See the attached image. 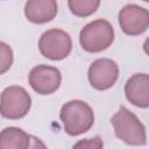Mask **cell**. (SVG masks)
<instances>
[{"label": "cell", "mask_w": 149, "mask_h": 149, "mask_svg": "<svg viewBox=\"0 0 149 149\" xmlns=\"http://www.w3.org/2000/svg\"><path fill=\"white\" fill-rule=\"evenodd\" d=\"M59 119L68 135L78 136L92 128L94 123V112L92 107L83 100H70L62 106Z\"/></svg>", "instance_id": "1"}, {"label": "cell", "mask_w": 149, "mask_h": 149, "mask_svg": "<svg viewBox=\"0 0 149 149\" xmlns=\"http://www.w3.org/2000/svg\"><path fill=\"white\" fill-rule=\"evenodd\" d=\"M111 123L118 139L129 146H144L147 142V133L144 125L140 119L125 106L111 118Z\"/></svg>", "instance_id": "2"}, {"label": "cell", "mask_w": 149, "mask_h": 149, "mask_svg": "<svg viewBox=\"0 0 149 149\" xmlns=\"http://www.w3.org/2000/svg\"><path fill=\"white\" fill-rule=\"evenodd\" d=\"M114 41V28L105 19H97L85 24L79 34V43L87 52H100L112 45Z\"/></svg>", "instance_id": "3"}, {"label": "cell", "mask_w": 149, "mask_h": 149, "mask_svg": "<svg viewBox=\"0 0 149 149\" xmlns=\"http://www.w3.org/2000/svg\"><path fill=\"white\" fill-rule=\"evenodd\" d=\"M31 107V97L22 86L12 85L6 87L1 93L0 112L1 115L9 120L24 118Z\"/></svg>", "instance_id": "4"}, {"label": "cell", "mask_w": 149, "mask_h": 149, "mask_svg": "<svg viewBox=\"0 0 149 149\" xmlns=\"http://www.w3.org/2000/svg\"><path fill=\"white\" fill-rule=\"evenodd\" d=\"M38 49L43 57L50 61H62L72 50L71 36L62 29H49L38 40Z\"/></svg>", "instance_id": "5"}, {"label": "cell", "mask_w": 149, "mask_h": 149, "mask_svg": "<svg viewBox=\"0 0 149 149\" xmlns=\"http://www.w3.org/2000/svg\"><path fill=\"white\" fill-rule=\"evenodd\" d=\"M28 81L30 87L36 93L42 95L52 94L61 86L62 73L55 66L40 64L30 70L28 74Z\"/></svg>", "instance_id": "6"}, {"label": "cell", "mask_w": 149, "mask_h": 149, "mask_svg": "<svg viewBox=\"0 0 149 149\" xmlns=\"http://www.w3.org/2000/svg\"><path fill=\"white\" fill-rule=\"evenodd\" d=\"M118 20L125 34L137 36L149 28V10L135 3H128L120 9Z\"/></svg>", "instance_id": "7"}, {"label": "cell", "mask_w": 149, "mask_h": 149, "mask_svg": "<svg viewBox=\"0 0 149 149\" xmlns=\"http://www.w3.org/2000/svg\"><path fill=\"white\" fill-rule=\"evenodd\" d=\"M87 78L91 86L98 91L111 88L119 78V66L109 58H98L88 68Z\"/></svg>", "instance_id": "8"}, {"label": "cell", "mask_w": 149, "mask_h": 149, "mask_svg": "<svg viewBox=\"0 0 149 149\" xmlns=\"http://www.w3.org/2000/svg\"><path fill=\"white\" fill-rule=\"evenodd\" d=\"M47 146L40 139L29 135L19 127H7L0 134V148L2 149H27L45 148Z\"/></svg>", "instance_id": "9"}, {"label": "cell", "mask_w": 149, "mask_h": 149, "mask_svg": "<svg viewBox=\"0 0 149 149\" xmlns=\"http://www.w3.org/2000/svg\"><path fill=\"white\" fill-rule=\"evenodd\" d=\"M127 100L140 108L149 107V74L135 73L125 84Z\"/></svg>", "instance_id": "10"}, {"label": "cell", "mask_w": 149, "mask_h": 149, "mask_svg": "<svg viewBox=\"0 0 149 149\" xmlns=\"http://www.w3.org/2000/svg\"><path fill=\"white\" fill-rule=\"evenodd\" d=\"M58 12L56 0H27L24 5V15L28 21L37 24L47 23L54 20Z\"/></svg>", "instance_id": "11"}, {"label": "cell", "mask_w": 149, "mask_h": 149, "mask_svg": "<svg viewBox=\"0 0 149 149\" xmlns=\"http://www.w3.org/2000/svg\"><path fill=\"white\" fill-rule=\"evenodd\" d=\"M70 12L78 17H86L97 12L100 0H68Z\"/></svg>", "instance_id": "12"}, {"label": "cell", "mask_w": 149, "mask_h": 149, "mask_svg": "<svg viewBox=\"0 0 149 149\" xmlns=\"http://www.w3.org/2000/svg\"><path fill=\"white\" fill-rule=\"evenodd\" d=\"M0 51H1V61H0V73L3 74L13 64V51L12 48L6 44L5 42L0 43Z\"/></svg>", "instance_id": "13"}, {"label": "cell", "mask_w": 149, "mask_h": 149, "mask_svg": "<svg viewBox=\"0 0 149 149\" xmlns=\"http://www.w3.org/2000/svg\"><path fill=\"white\" fill-rule=\"evenodd\" d=\"M104 143L99 136L94 139H85L73 144V148H102Z\"/></svg>", "instance_id": "14"}, {"label": "cell", "mask_w": 149, "mask_h": 149, "mask_svg": "<svg viewBox=\"0 0 149 149\" xmlns=\"http://www.w3.org/2000/svg\"><path fill=\"white\" fill-rule=\"evenodd\" d=\"M143 51L149 56V37L144 41V43H143Z\"/></svg>", "instance_id": "15"}, {"label": "cell", "mask_w": 149, "mask_h": 149, "mask_svg": "<svg viewBox=\"0 0 149 149\" xmlns=\"http://www.w3.org/2000/svg\"><path fill=\"white\" fill-rule=\"evenodd\" d=\"M142 1H144V2H149V0H142Z\"/></svg>", "instance_id": "16"}]
</instances>
